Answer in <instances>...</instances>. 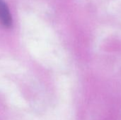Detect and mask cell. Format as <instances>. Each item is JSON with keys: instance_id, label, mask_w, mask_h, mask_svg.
Segmentation results:
<instances>
[{"instance_id": "obj_1", "label": "cell", "mask_w": 121, "mask_h": 120, "mask_svg": "<svg viewBox=\"0 0 121 120\" xmlns=\"http://www.w3.org/2000/svg\"><path fill=\"white\" fill-rule=\"evenodd\" d=\"M0 23L6 28H11L13 25L10 11L4 0H0Z\"/></svg>"}]
</instances>
